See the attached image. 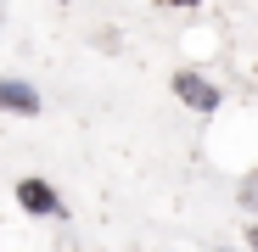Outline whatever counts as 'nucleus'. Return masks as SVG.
Instances as JSON below:
<instances>
[{"instance_id":"f257e3e1","label":"nucleus","mask_w":258,"mask_h":252,"mask_svg":"<svg viewBox=\"0 0 258 252\" xmlns=\"http://www.w3.org/2000/svg\"><path fill=\"white\" fill-rule=\"evenodd\" d=\"M17 207L34 213V219H62V196L45 180H17Z\"/></svg>"},{"instance_id":"f03ea898","label":"nucleus","mask_w":258,"mask_h":252,"mask_svg":"<svg viewBox=\"0 0 258 252\" xmlns=\"http://www.w3.org/2000/svg\"><path fill=\"white\" fill-rule=\"evenodd\" d=\"M174 96L185 101V107H197V112H219V84H208L202 73H174Z\"/></svg>"},{"instance_id":"7ed1b4c3","label":"nucleus","mask_w":258,"mask_h":252,"mask_svg":"<svg viewBox=\"0 0 258 252\" xmlns=\"http://www.w3.org/2000/svg\"><path fill=\"white\" fill-rule=\"evenodd\" d=\"M39 90L28 78H0V112H12V118H39Z\"/></svg>"},{"instance_id":"20e7f679","label":"nucleus","mask_w":258,"mask_h":252,"mask_svg":"<svg viewBox=\"0 0 258 252\" xmlns=\"http://www.w3.org/2000/svg\"><path fill=\"white\" fill-rule=\"evenodd\" d=\"M247 246H252V252H258V224H252V230H247Z\"/></svg>"},{"instance_id":"39448f33","label":"nucleus","mask_w":258,"mask_h":252,"mask_svg":"<svg viewBox=\"0 0 258 252\" xmlns=\"http://www.w3.org/2000/svg\"><path fill=\"white\" fill-rule=\"evenodd\" d=\"M168 6H197V0H168Z\"/></svg>"}]
</instances>
